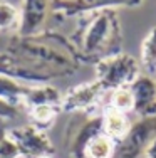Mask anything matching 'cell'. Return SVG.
<instances>
[{
    "label": "cell",
    "mask_w": 156,
    "mask_h": 158,
    "mask_svg": "<svg viewBox=\"0 0 156 158\" xmlns=\"http://www.w3.org/2000/svg\"><path fill=\"white\" fill-rule=\"evenodd\" d=\"M15 69V79L27 84H50L70 77L81 67V59L69 35L54 29L34 35H14L5 47Z\"/></svg>",
    "instance_id": "cell-1"
},
{
    "label": "cell",
    "mask_w": 156,
    "mask_h": 158,
    "mask_svg": "<svg viewBox=\"0 0 156 158\" xmlns=\"http://www.w3.org/2000/svg\"><path fill=\"white\" fill-rule=\"evenodd\" d=\"M81 62L96 64L101 59L122 52V25L118 10L106 9L77 17L74 32L69 35Z\"/></svg>",
    "instance_id": "cell-2"
},
{
    "label": "cell",
    "mask_w": 156,
    "mask_h": 158,
    "mask_svg": "<svg viewBox=\"0 0 156 158\" xmlns=\"http://www.w3.org/2000/svg\"><path fill=\"white\" fill-rule=\"evenodd\" d=\"M94 71V79L102 86L106 93H111L121 88H129L141 74V64L131 54L119 52L96 62Z\"/></svg>",
    "instance_id": "cell-3"
},
{
    "label": "cell",
    "mask_w": 156,
    "mask_h": 158,
    "mask_svg": "<svg viewBox=\"0 0 156 158\" xmlns=\"http://www.w3.org/2000/svg\"><path fill=\"white\" fill-rule=\"evenodd\" d=\"M99 133H102L101 111L72 114L64 130V148L69 158H84L86 146Z\"/></svg>",
    "instance_id": "cell-4"
},
{
    "label": "cell",
    "mask_w": 156,
    "mask_h": 158,
    "mask_svg": "<svg viewBox=\"0 0 156 158\" xmlns=\"http://www.w3.org/2000/svg\"><path fill=\"white\" fill-rule=\"evenodd\" d=\"M107 93L96 79L81 82L67 89L61 99V113L77 114V113H99L104 106Z\"/></svg>",
    "instance_id": "cell-5"
},
{
    "label": "cell",
    "mask_w": 156,
    "mask_h": 158,
    "mask_svg": "<svg viewBox=\"0 0 156 158\" xmlns=\"http://www.w3.org/2000/svg\"><path fill=\"white\" fill-rule=\"evenodd\" d=\"M9 138L15 145L18 156L22 158H44L52 156L55 146L49 138L47 131L35 128L34 125H18L14 128H7Z\"/></svg>",
    "instance_id": "cell-6"
},
{
    "label": "cell",
    "mask_w": 156,
    "mask_h": 158,
    "mask_svg": "<svg viewBox=\"0 0 156 158\" xmlns=\"http://www.w3.org/2000/svg\"><path fill=\"white\" fill-rule=\"evenodd\" d=\"M143 2L144 0H50V15L57 19H70L106 9H136Z\"/></svg>",
    "instance_id": "cell-7"
},
{
    "label": "cell",
    "mask_w": 156,
    "mask_h": 158,
    "mask_svg": "<svg viewBox=\"0 0 156 158\" xmlns=\"http://www.w3.org/2000/svg\"><path fill=\"white\" fill-rule=\"evenodd\" d=\"M156 138V116L138 118L122 140L116 145L114 158H141L146 146Z\"/></svg>",
    "instance_id": "cell-8"
},
{
    "label": "cell",
    "mask_w": 156,
    "mask_h": 158,
    "mask_svg": "<svg viewBox=\"0 0 156 158\" xmlns=\"http://www.w3.org/2000/svg\"><path fill=\"white\" fill-rule=\"evenodd\" d=\"M18 15L17 35H34L46 31V24L50 17V0H22Z\"/></svg>",
    "instance_id": "cell-9"
},
{
    "label": "cell",
    "mask_w": 156,
    "mask_h": 158,
    "mask_svg": "<svg viewBox=\"0 0 156 158\" xmlns=\"http://www.w3.org/2000/svg\"><path fill=\"white\" fill-rule=\"evenodd\" d=\"M133 94V113L138 118L156 116V79L141 73L138 79L129 86Z\"/></svg>",
    "instance_id": "cell-10"
},
{
    "label": "cell",
    "mask_w": 156,
    "mask_h": 158,
    "mask_svg": "<svg viewBox=\"0 0 156 158\" xmlns=\"http://www.w3.org/2000/svg\"><path fill=\"white\" fill-rule=\"evenodd\" d=\"M101 114H102V133L107 135L111 140H114L118 145L131 130L133 123L129 119L128 113L114 110L111 106H102Z\"/></svg>",
    "instance_id": "cell-11"
},
{
    "label": "cell",
    "mask_w": 156,
    "mask_h": 158,
    "mask_svg": "<svg viewBox=\"0 0 156 158\" xmlns=\"http://www.w3.org/2000/svg\"><path fill=\"white\" fill-rule=\"evenodd\" d=\"M30 86L32 84H27V82H22L18 79L0 74V99L5 101L10 106L17 108L18 111H24Z\"/></svg>",
    "instance_id": "cell-12"
},
{
    "label": "cell",
    "mask_w": 156,
    "mask_h": 158,
    "mask_svg": "<svg viewBox=\"0 0 156 158\" xmlns=\"http://www.w3.org/2000/svg\"><path fill=\"white\" fill-rule=\"evenodd\" d=\"M25 114H27V119L30 125L47 131L55 123L57 116L61 114V106H57V104H39V106L27 110Z\"/></svg>",
    "instance_id": "cell-13"
},
{
    "label": "cell",
    "mask_w": 156,
    "mask_h": 158,
    "mask_svg": "<svg viewBox=\"0 0 156 158\" xmlns=\"http://www.w3.org/2000/svg\"><path fill=\"white\" fill-rule=\"evenodd\" d=\"M139 64L144 74L156 77V27L144 35L139 49Z\"/></svg>",
    "instance_id": "cell-14"
},
{
    "label": "cell",
    "mask_w": 156,
    "mask_h": 158,
    "mask_svg": "<svg viewBox=\"0 0 156 158\" xmlns=\"http://www.w3.org/2000/svg\"><path fill=\"white\" fill-rule=\"evenodd\" d=\"M114 152H116V141L111 140L107 135L99 133L86 146L84 158H114Z\"/></svg>",
    "instance_id": "cell-15"
},
{
    "label": "cell",
    "mask_w": 156,
    "mask_h": 158,
    "mask_svg": "<svg viewBox=\"0 0 156 158\" xmlns=\"http://www.w3.org/2000/svg\"><path fill=\"white\" fill-rule=\"evenodd\" d=\"M104 106H111L114 110H119L122 113H133V106H134V101H133V94L129 88H121L116 91H111L106 94L104 99Z\"/></svg>",
    "instance_id": "cell-16"
},
{
    "label": "cell",
    "mask_w": 156,
    "mask_h": 158,
    "mask_svg": "<svg viewBox=\"0 0 156 158\" xmlns=\"http://www.w3.org/2000/svg\"><path fill=\"white\" fill-rule=\"evenodd\" d=\"M18 7L12 5L10 2L0 0V32H7V31H15L18 29Z\"/></svg>",
    "instance_id": "cell-17"
},
{
    "label": "cell",
    "mask_w": 156,
    "mask_h": 158,
    "mask_svg": "<svg viewBox=\"0 0 156 158\" xmlns=\"http://www.w3.org/2000/svg\"><path fill=\"white\" fill-rule=\"evenodd\" d=\"M0 158H18V152L9 138L7 128L0 125Z\"/></svg>",
    "instance_id": "cell-18"
},
{
    "label": "cell",
    "mask_w": 156,
    "mask_h": 158,
    "mask_svg": "<svg viewBox=\"0 0 156 158\" xmlns=\"http://www.w3.org/2000/svg\"><path fill=\"white\" fill-rule=\"evenodd\" d=\"M0 74L15 79V69H14V62H12L10 56L7 54L5 51L0 52Z\"/></svg>",
    "instance_id": "cell-19"
},
{
    "label": "cell",
    "mask_w": 156,
    "mask_h": 158,
    "mask_svg": "<svg viewBox=\"0 0 156 158\" xmlns=\"http://www.w3.org/2000/svg\"><path fill=\"white\" fill-rule=\"evenodd\" d=\"M18 116V110L10 104H7L5 101L0 99V119L2 121H10V119H15Z\"/></svg>",
    "instance_id": "cell-20"
},
{
    "label": "cell",
    "mask_w": 156,
    "mask_h": 158,
    "mask_svg": "<svg viewBox=\"0 0 156 158\" xmlns=\"http://www.w3.org/2000/svg\"><path fill=\"white\" fill-rule=\"evenodd\" d=\"M141 158H156V138L146 146V150L143 152Z\"/></svg>",
    "instance_id": "cell-21"
},
{
    "label": "cell",
    "mask_w": 156,
    "mask_h": 158,
    "mask_svg": "<svg viewBox=\"0 0 156 158\" xmlns=\"http://www.w3.org/2000/svg\"><path fill=\"white\" fill-rule=\"evenodd\" d=\"M3 123H5V121H2V119H0V125H3Z\"/></svg>",
    "instance_id": "cell-22"
},
{
    "label": "cell",
    "mask_w": 156,
    "mask_h": 158,
    "mask_svg": "<svg viewBox=\"0 0 156 158\" xmlns=\"http://www.w3.org/2000/svg\"><path fill=\"white\" fill-rule=\"evenodd\" d=\"M44 158H54V156H44Z\"/></svg>",
    "instance_id": "cell-23"
}]
</instances>
